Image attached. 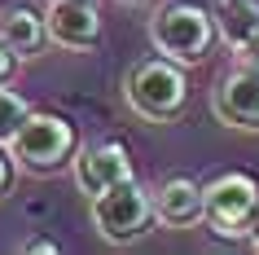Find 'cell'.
Segmentation results:
<instances>
[{"mask_svg": "<svg viewBox=\"0 0 259 255\" xmlns=\"http://www.w3.org/2000/svg\"><path fill=\"white\" fill-rule=\"evenodd\" d=\"M154 211L163 229H193L198 220H206V189L193 185L189 176H171L154 194Z\"/></svg>", "mask_w": 259, "mask_h": 255, "instance_id": "9c48e42d", "label": "cell"}, {"mask_svg": "<svg viewBox=\"0 0 259 255\" xmlns=\"http://www.w3.org/2000/svg\"><path fill=\"white\" fill-rule=\"evenodd\" d=\"M250 246L259 251V211H255V225H250Z\"/></svg>", "mask_w": 259, "mask_h": 255, "instance_id": "e0dca14e", "label": "cell"}, {"mask_svg": "<svg viewBox=\"0 0 259 255\" xmlns=\"http://www.w3.org/2000/svg\"><path fill=\"white\" fill-rule=\"evenodd\" d=\"M75 145H79V136H75V123L70 119L49 115V110H31V119L22 123V132L14 136L9 154H14L18 172L49 176V172H57L62 163H75L70 159Z\"/></svg>", "mask_w": 259, "mask_h": 255, "instance_id": "277c9868", "label": "cell"}, {"mask_svg": "<svg viewBox=\"0 0 259 255\" xmlns=\"http://www.w3.org/2000/svg\"><path fill=\"white\" fill-rule=\"evenodd\" d=\"M132 180V159L119 141H101V145H83L75 159V185L83 198H97L106 189Z\"/></svg>", "mask_w": 259, "mask_h": 255, "instance_id": "ba28073f", "label": "cell"}, {"mask_svg": "<svg viewBox=\"0 0 259 255\" xmlns=\"http://www.w3.org/2000/svg\"><path fill=\"white\" fill-rule=\"evenodd\" d=\"M215 35H220L215 14H206V9H198V5H189V0H171V5H163V9L150 18L154 49L167 53L171 62H180V66L206 62Z\"/></svg>", "mask_w": 259, "mask_h": 255, "instance_id": "7a4b0ae2", "label": "cell"}, {"mask_svg": "<svg viewBox=\"0 0 259 255\" xmlns=\"http://www.w3.org/2000/svg\"><path fill=\"white\" fill-rule=\"evenodd\" d=\"M27 251H57V246L49 238H35V242H27Z\"/></svg>", "mask_w": 259, "mask_h": 255, "instance_id": "2e32d148", "label": "cell"}, {"mask_svg": "<svg viewBox=\"0 0 259 255\" xmlns=\"http://www.w3.org/2000/svg\"><path fill=\"white\" fill-rule=\"evenodd\" d=\"M0 150H5V145H0ZM14 167H18L14 154H0V194H5V189H9V180H14Z\"/></svg>", "mask_w": 259, "mask_h": 255, "instance_id": "5bb4252c", "label": "cell"}, {"mask_svg": "<svg viewBox=\"0 0 259 255\" xmlns=\"http://www.w3.org/2000/svg\"><path fill=\"white\" fill-rule=\"evenodd\" d=\"M88 211H93V229L110 246H132V242H141L150 233V225L158 220L154 198L137 185V176L123 180V185H114V189H106V194H97V198H88Z\"/></svg>", "mask_w": 259, "mask_h": 255, "instance_id": "3957f363", "label": "cell"}, {"mask_svg": "<svg viewBox=\"0 0 259 255\" xmlns=\"http://www.w3.org/2000/svg\"><path fill=\"white\" fill-rule=\"evenodd\" d=\"M215 27H220V40L229 44L233 53H242L246 40L259 31V0H215Z\"/></svg>", "mask_w": 259, "mask_h": 255, "instance_id": "8fae6325", "label": "cell"}, {"mask_svg": "<svg viewBox=\"0 0 259 255\" xmlns=\"http://www.w3.org/2000/svg\"><path fill=\"white\" fill-rule=\"evenodd\" d=\"M0 40L9 44L22 62L27 57H40L44 49H49V22H44V14H35L31 5H5L0 9Z\"/></svg>", "mask_w": 259, "mask_h": 255, "instance_id": "30bf717a", "label": "cell"}, {"mask_svg": "<svg viewBox=\"0 0 259 255\" xmlns=\"http://www.w3.org/2000/svg\"><path fill=\"white\" fill-rule=\"evenodd\" d=\"M211 115L224 128L259 132V70L242 62L237 70L220 75V84L211 88Z\"/></svg>", "mask_w": 259, "mask_h": 255, "instance_id": "8992f818", "label": "cell"}, {"mask_svg": "<svg viewBox=\"0 0 259 255\" xmlns=\"http://www.w3.org/2000/svg\"><path fill=\"white\" fill-rule=\"evenodd\" d=\"M18 62H22V57H18L14 49H9V44L0 40V84H9V75L18 70Z\"/></svg>", "mask_w": 259, "mask_h": 255, "instance_id": "4fadbf2b", "label": "cell"}, {"mask_svg": "<svg viewBox=\"0 0 259 255\" xmlns=\"http://www.w3.org/2000/svg\"><path fill=\"white\" fill-rule=\"evenodd\" d=\"M49 40L66 53H83L101 40V14L93 0H49Z\"/></svg>", "mask_w": 259, "mask_h": 255, "instance_id": "52a82bcc", "label": "cell"}, {"mask_svg": "<svg viewBox=\"0 0 259 255\" xmlns=\"http://www.w3.org/2000/svg\"><path fill=\"white\" fill-rule=\"evenodd\" d=\"M123 97H127V106L137 110L145 123H171V119H180V110H185V101H189L185 66L171 62L167 53L141 57L137 66L127 70V80H123Z\"/></svg>", "mask_w": 259, "mask_h": 255, "instance_id": "6da1fadb", "label": "cell"}, {"mask_svg": "<svg viewBox=\"0 0 259 255\" xmlns=\"http://www.w3.org/2000/svg\"><path fill=\"white\" fill-rule=\"evenodd\" d=\"M237 57H242L246 66H255V70H259V31H255V35H250V40H246V49H242V53H237Z\"/></svg>", "mask_w": 259, "mask_h": 255, "instance_id": "9a60e30c", "label": "cell"}, {"mask_svg": "<svg viewBox=\"0 0 259 255\" xmlns=\"http://www.w3.org/2000/svg\"><path fill=\"white\" fill-rule=\"evenodd\" d=\"M119 5H145V0H119Z\"/></svg>", "mask_w": 259, "mask_h": 255, "instance_id": "ac0fdd59", "label": "cell"}, {"mask_svg": "<svg viewBox=\"0 0 259 255\" xmlns=\"http://www.w3.org/2000/svg\"><path fill=\"white\" fill-rule=\"evenodd\" d=\"M202 189H206V225H211V233L215 238H250V225H255V211H259L255 176L224 172Z\"/></svg>", "mask_w": 259, "mask_h": 255, "instance_id": "5b68a950", "label": "cell"}, {"mask_svg": "<svg viewBox=\"0 0 259 255\" xmlns=\"http://www.w3.org/2000/svg\"><path fill=\"white\" fill-rule=\"evenodd\" d=\"M31 119V101L22 93H14V88H5L0 84V145L9 150L14 145V136L22 132V123Z\"/></svg>", "mask_w": 259, "mask_h": 255, "instance_id": "7c38bea8", "label": "cell"}]
</instances>
